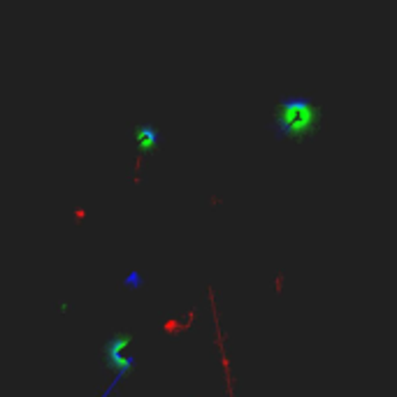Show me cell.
Returning <instances> with one entry per match:
<instances>
[{"instance_id":"1","label":"cell","mask_w":397,"mask_h":397,"mask_svg":"<svg viewBox=\"0 0 397 397\" xmlns=\"http://www.w3.org/2000/svg\"><path fill=\"white\" fill-rule=\"evenodd\" d=\"M309 121H311V112H309V105L305 100H295L293 105L281 112V135H288V132H307L309 128Z\"/></svg>"},{"instance_id":"2","label":"cell","mask_w":397,"mask_h":397,"mask_svg":"<svg viewBox=\"0 0 397 397\" xmlns=\"http://www.w3.org/2000/svg\"><path fill=\"white\" fill-rule=\"evenodd\" d=\"M128 342H130L128 335H116L105 344V360H107L109 367H116L119 372H128V369H132V365H135L132 358H123L121 355V351L126 349Z\"/></svg>"}]
</instances>
